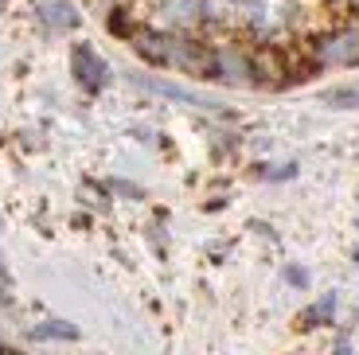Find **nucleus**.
Instances as JSON below:
<instances>
[{"label":"nucleus","mask_w":359,"mask_h":355,"mask_svg":"<svg viewBox=\"0 0 359 355\" xmlns=\"http://www.w3.org/2000/svg\"><path fill=\"white\" fill-rule=\"evenodd\" d=\"M316 67H359V20H336L309 32Z\"/></svg>","instance_id":"obj_1"},{"label":"nucleus","mask_w":359,"mask_h":355,"mask_svg":"<svg viewBox=\"0 0 359 355\" xmlns=\"http://www.w3.org/2000/svg\"><path fill=\"white\" fill-rule=\"evenodd\" d=\"M328 102H332V106H359V86H340V90H328Z\"/></svg>","instance_id":"obj_2"}]
</instances>
